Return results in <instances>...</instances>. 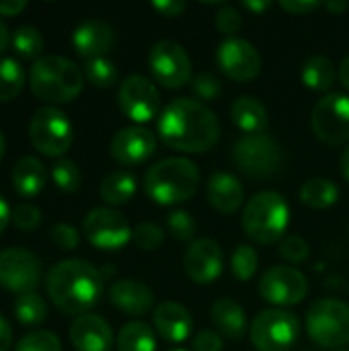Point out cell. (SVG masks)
I'll return each instance as SVG.
<instances>
[{"label": "cell", "instance_id": "6da1fadb", "mask_svg": "<svg viewBox=\"0 0 349 351\" xmlns=\"http://www.w3.org/2000/svg\"><path fill=\"white\" fill-rule=\"evenodd\" d=\"M158 136L173 150L200 154L218 144L220 121L216 113L197 99H173L160 111Z\"/></svg>", "mask_w": 349, "mask_h": 351}, {"label": "cell", "instance_id": "2e32d148", "mask_svg": "<svg viewBox=\"0 0 349 351\" xmlns=\"http://www.w3.org/2000/svg\"><path fill=\"white\" fill-rule=\"evenodd\" d=\"M218 68L234 82H249L261 72V53L243 37H228L216 49Z\"/></svg>", "mask_w": 349, "mask_h": 351}, {"label": "cell", "instance_id": "60d3db41", "mask_svg": "<svg viewBox=\"0 0 349 351\" xmlns=\"http://www.w3.org/2000/svg\"><path fill=\"white\" fill-rule=\"evenodd\" d=\"M191 90L197 101H214L222 93V84L212 72H200L191 78Z\"/></svg>", "mask_w": 349, "mask_h": 351}, {"label": "cell", "instance_id": "d4e9b609", "mask_svg": "<svg viewBox=\"0 0 349 351\" xmlns=\"http://www.w3.org/2000/svg\"><path fill=\"white\" fill-rule=\"evenodd\" d=\"M230 119L232 123L245 132V136H253V134H265L269 117H267V109L265 105L249 95L239 97L232 107H230Z\"/></svg>", "mask_w": 349, "mask_h": 351}, {"label": "cell", "instance_id": "d6986e66", "mask_svg": "<svg viewBox=\"0 0 349 351\" xmlns=\"http://www.w3.org/2000/svg\"><path fill=\"white\" fill-rule=\"evenodd\" d=\"M70 343L76 351H111V325L103 317L93 313L76 317L70 327Z\"/></svg>", "mask_w": 349, "mask_h": 351}, {"label": "cell", "instance_id": "9a60e30c", "mask_svg": "<svg viewBox=\"0 0 349 351\" xmlns=\"http://www.w3.org/2000/svg\"><path fill=\"white\" fill-rule=\"evenodd\" d=\"M41 282L39 259L21 247L0 251V286L16 296L35 292Z\"/></svg>", "mask_w": 349, "mask_h": 351}, {"label": "cell", "instance_id": "ba28073f", "mask_svg": "<svg viewBox=\"0 0 349 351\" xmlns=\"http://www.w3.org/2000/svg\"><path fill=\"white\" fill-rule=\"evenodd\" d=\"M249 337L255 350L288 351L300 337V321L286 308H267L253 319Z\"/></svg>", "mask_w": 349, "mask_h": 351}, {"label": "cell", "instance_id": "d6a6232c", "mask_svg": "<svg viewBox=\"0 0 349 351\" xmlns=\"http://www.w3.org/2000/svg\"><path fill=\"white\" fill-rule=\"evenodd\" d=\"M10 45L14 49L16 56H21L23 60H33L37 62L39 58H43V47H45V41H43V35L31 27V25H23L19 27L12 37H10Z\"/></svg>", "mask_w": 349, "mask_h": 351}, {"label": "cell", "instance_id": "f6af8a7d", "mask_svg": "<svg viewBox=\"0 0 349 351\" xmlns=\"http://www.w3.org/2000/svg\"><path fill=\"white\" fill-rule=\"evenodd\" d=\"M193 351H222V335L216 329H202L193 337Z\"/></svg>", "mask_w": 349, "mask_h": 351}, {"label": "cell", "instance_id": "1f68e13d", "mask_svg": "<svg viewBox=\"0 0 349 351\" xmlns=\"http://www.w3.org/2000/svg\"><path fill=\"white\" fill-rule=\"evenodd\" d=\"M12 311L16 321L25 327H39L47 319V302L37 292L16 296Z\"/></svg>", "mask_w": 349, "mask_h": 351}, {"label": "cell", "instance_id": "8fae6325", "mask_svg": "<svg viewBox=\"0 0 349 351\" xmlns=\"http://www.w3.org/2000/svg\"><path fill=\"white\" fill-rule=\"evenodd\" d=\"M82 232L84 239L101 251H119L134 237V228L125 216L113 208H93L82 220Z\"/></svg>", "mask_w": 349, "mask_h": 351}, {"label": "cell", "instance_id": "5bb4252c", "mask_svg": "<svg viewBox=\"0 0 349 351\" xmlns=\"http://www.w3.org/2000/svg\"><path fill=\"white\" fill-rule=\"evenodd\" d=\"M117 103L128 119L134 123H146L160 111V93L150 78L142 74H130L119 84Z\"/></svg>", "mask_w": 349, "mask_h": 351}, {"label": "cell", "instance_id": "7402d4cb", "mask_svg": "<svg viewBox=\"0 0 349 351\" xmlns=\"http://www.w3.org/2000/svg\"><path fill=\"white\" fill-rule=\"evenodd\" d=\"M154 331L169 343H183L193 331V317L179 302H160L152 313Z\"/></svg>", "mask_w": 349, "mask_h": 351}, {"label": "cell", "instance_id": "3957f363", "mask_svg": "<svg viewBox=\"0 0 349 351\" xmlns=\"http://www.w3.org/2000/svg\"><path fill=\"white\" fill-rule=\"evenodd\" d=\"M200 169L185 156L158 160L144 173V191L158 206H177L191 199L200 189Z\"/></svg>", "mask_w": 349, "mask_h": 351}, {"label": "cell", "instance_id": "bcb514c9", "mask_svg": "<svg viewBox=\"0 0 349 351\" xmlns=\"http://www.w3.org/2000/svg\"><path fill=\"white\" fill-rule=\"evenodd\" d=\"M280 6L286 12H292V14H311L317 8H321L323 4L317 2V0H282Z\"/></svg>", "mask_w": 349, "mask_h": 351}, {"label": "cell", "instance_id": "4dcf8cb0", "mask_svg": "<svg viewBox=\"0 0 349 351\" xmlns=\"http://www.w3.org/2000/svg\"><path fill=\"white\" fill-rule=\"evenodd\" d=\"M27 82L25 68L14 58H0V103L16 99Z\"/></svg>", "mask_w": 349, "mask_h": 351}, {"label": "cell", "instance_id": "680465c9", "mask_svg": "<svg viewBox=\"0 0 349 351\" xmlns=\"http://www.w3.org/2000/svg\"><path fill=\"white\" fill-rule=\"evenodd\" d=\"M171 351H187V350H171Z\"/></svg>", "mask_w": 349, "mask_h": 351}, {"label": "cell", "instance_id": "f546056e", "mask_svg": "<svg viewBox=\"0 0 349 351\" xmlns=\"http://www.w3.org/2000/svg\"><path fill=\"white\" fill-rule=\"evenodd\" d=\"M117 351H156V335L150 325L132 321L117 333Z\"/></svg>", "mask_w": 349, "mask_h": 351}, {"label": "cell", "instance_id": "30bf717a", "mask_svg": "<svg viewBox=\"0 0 349 351\" xmlns=\"http://www.w3.org/2000/svg\"><path fill=\"white\" fill-rule=\"evenodd\" d=\"M148 68L154 78L165 88H181L191 82V58L187 49L171 39L156 41L148 51Z\"/></svg>", "mask_w": 349, "mask_h": 351}, {"label": "cell", "instance_id": "f907efd6", "mask_svg": "<svg viewBox=\"0 0 349 351\" xmlns=\"http://www.w3.org/2000/svg\"><path fill=\"white\" fill-rule=\"evenodd\" d=\"M10 216H12V210H10V206L6 204V199L0 195V234L6 230V226H8V222H10Z\"/></svg>", "mask_w": 349, "mask_h": 351}, {"label": "cell", "instance_id": "277c9868", "mask_svg": "<svg viewBox=\"0 0 349 351\" xmlns=\"http://www.w3.org/2000/svg\"><path fill=\"white\" fill-rule=\"evenodd\" d=\"M84 86L82 70L64 56H43L29 68L31 93L49 107L74 101Z\"/></svg>", "mask_w": 349, "mask_h": 351}, {"label": "cell", "instance_id": "9f6ffc18", "mask_svg": "<svg viewBox=\"0 0 349 351\" xmlns=\"http://www.w3.org/2000/svg\"><path fill=\"white\" fill-rule=\"evenodd\" d=\"M341 175H344V179L349 183V144L348 148L341 152Z\"/></svg>", "mask_w": 349, "mask_h": 351}, {"label": "cell", "instance_id": "c3c4849f", "mask_svg": "<svg viewBox=\"0 0 349 351\" xmlns=\"http://www.w3.org/2000/svg\"><path fill=\"white\" fill-rule=\"evenodd\" d=\"M27 8L23 0H0V16H16Z\"/></svg>", "mask_w": 349, "mask_h": 351}, {"label": "cell", "instance_id": "d590c367", "mask_svg": "<svg viewBox=\"0 0 349 351\" xmlns=\"http://www.w3.org/2000/svg\"><path fill=\"white\" fill-rule=\"evenodd\" d=\"M51 181L53 185L64 191V193H74L80 183H82V175L80 169L74 160L70 158H60L53 167H51Z\"/></svg>", "mask_w": 349, "mask_h": 351}, {"label": "cell", "instance_id": "11a10c76", "mask_svg": "<svg viewBox=\"0 0 349 351\" xmlns=\"http://www.w3.org/2000/svg\"><path fill=\"white\" fill-rule=\"evenodd\" d=\"M10 33H8V29H6V25L0 21V53L8 47V43H10Z\"/></svg>", "mask_w": 349, "mask_h": 351}, {"label": "cell", "instance_id": "484cf974", "mask_svg": "<svg viewBox=\"0 0 349 351\" xmlns=\"http://www.w3.org/2000/svg\"><path fill=\"white\" fill-rule=\"evenodd\" d=\"M212 323L216 331L232 341H239L247 333V315L243 306L232 298H220L212 306Z\"/></svg>", "mask_w": 349, "mask_h": 351}, {"label": "cell", "instance_id": "e0dca14e", "mask_svg": "<svg viewBox=\"0 0 349 351\" xmlns=\"http://www.w3.org/2000/svg\"><path fill=\"white\" fill-rule=\"evenodd\" d=\"M183 269L193 284L208 286L216 282L224 269V255L216 241L195 239L183 255Z\"/></svg>", "mask_w": 349, "mask_h": 351}, {"label": "cell", "instance_id": "ee69618b", "mask_svg": "<svg viewBox=\"0 0 349 351\" xmlns=\"http://www.w3.org/2000/svg\"><path fill=\"white\" fill-rule=\"evenodd\" d=\"M49 239L62 251H74L80 245L78 230L72 224H64V222H60V224H56V226L49 228Z\"/></svg>", "mask_w": 349, "mask_h": 351}, {"label": "cell", "instance_id": "f5cc1de1", "mask_svg": "<svg viewBox=\"0 0 349 351\" xmlns=\"http://www.w3.org/2000/svg\"><path fill=\"white\" fill-rule=\"evenodd\" d=\"M337 78H339V82H341V84H344V86L349 90V56L341 60V66H339Z\"/></svg>", "mask_w": 349, "mask_h": 351}, {"label": "cell", "instance_id": "74e56055", "mask_svg": "<svg viewBox=\"0 0 349 351\" xmlns=\"http://www.w3.org/2000/svg\"><path fill=\"white\" fill-rule=\"evenodd\" d=\"M167 230L173 239L177 241H191L193 243V237H195V230H197V224L193 220V216L187 212V210H173L169 216H167Z\"/></svg>", "mask_w": 349, "mask_h": 351}, {"label": "cell", "instance_id": "ac0fdd59", "mask_svg": "<svg viewBox=\"0 0 349 351\" xmlns=\"http://www.w3.org/2000/svg\"><path fill=\"white\" fill-rule=\"evenodd\" d=\"M109 152L119 165H125V167L142 165V162L150 160V156H154L156 136L142 125L123 128V130L115 132V136L111 138Z\"/></svg>", "mask_w": 349, "mask_h": 351}, {"label": "cell", "instance_id": "603a6c76", "mask_svg": "<svg viewBox=\"0 0 349 351\" xmlns=\"http://www.w3.org/2000/svg\"><path fill=\"white\" fill-rule=\"evenodd\" d=\"M206 195L210 206L220 214H232L237 212L245 202V187L243 183L226 171H218L210 177Z\"/></svg>", "mask_w": 349, "mask_h": 351}, {"label": "cell", "instance_id": "681fc988", "mask_svg": "<svg viewBox=\"0 0 349 351\" xmlns=\"http://www.w3.org/2000/svg\"><path fill=\"white\" fill-rule=\"evenodd\" d=\"M12 348V329L10 323L0 315V351H10Z\"/></svg>", "mask_w": 349, "mask_h": 351}, {"label": "cell", "instance_id": "ab89813d", "mask_svg": "<svg viewBox=\"0 0 349 351\" xmlns=\"http://www.w3.org/2000/svg\"><path fill=\"white\" fill-rule=\"evenodd\" d=\"M10 222L21 232H33L41 224V210L33 204H21V206L12 208Z\"/></svg>", "mask_w": 349, "mask_h": 351}, {"label": "cell", "instance_id": "e575fe53", "mask_svg": "<svg viewBox=\"0 0 349 351\" xmlns=\"http://www.w3.org/2000/svg\"><path fill=\"white\" fill-rule=\"evenodd\" d=\"M259 267V255L249 245H239L230 257V271L239 282H249L257 274Z\"/></svg>", "mask_w": 349, "mask_h": 351}, {"label": "cell", "instance_id": "f1b7e54d", "mask_svg": "<svg viewBox=\"0 0 349 351\" xmlns=\"http://www.w3.org/2000/svg\"><path fill=\"white\" fill-rule=\"evenodd\" d=\"M337 199H339V187L325 177H313L304 181L300 187V202L313 210H327L335 206Z\"/></svg>", "mask_w": 349, "mask_h": 351}, {"label": "cell", "instance_id": "7c38bea8", "mask_svg": "<svg viewBox=\"0 0 349 351\" xmlns=\"http://www.w3.org/2000/svg\"><path fill=\"white\" fill-rule=\"evenodd\" d=\"M311 125L315 136L329 146H344L349 142V95L329 93L317 101Z\"/></svg>", "mask_w": 349, "mask_h": 351}, {"label": "cell", "instance_id": "db71d44e", "mask_svg": "<svg viewBox=\"0 0 349 351\" xmlns=\"http://www.w3.org/2000/svg\"><path fill=\"white\" fill-rule=\"evenodd\" d=\"M323 6H325L329 12H335V14H339V12L348 10L349 2H335V0H331V2H323Z\"/></svg>", "mask_w": 349, "mask_h": 351}, {"label": "cell", "instance_id": "7dc6e473", "mask_svg": "<svg viewBox=\"0 0 349 351\" xmlns=\"http://www.w3.org/2000/svg\"><path fill=\"white\" fill-rule=\"evenodd\" d=\"M152 6H154V10L160 12L163 16L173 19V16L181 14V12L185 10L187 4L181 2V0H156V2H152Z\"/></svg>", "mask_w": 349, "mask_h": 351}, {"label": "cell", "instance_id": "816d5d0a", "mask_svg": "<svg viewBox=\"0 0 349 351\" xmlns=\"http://www.w3.org/2000/svg\"><path fill=\"white\" fill-rule=\"evenodd\" d=\"M243 6H245L247 10H251V12H263V10H267V8L272 6V2H267V0H259V2H255V0H245Z\"/></svg>", "mask_w": 349, "mask_h": 351}, {"label": "cell", "instance_id": "91938a15", "mask_svg": "<svg viewBox=\"0 0 349 351\" xmlns=\"http://www.w3.org/2000/svg\"><path fill=\"white\" fill-rule=\"evenodd\" d=\"M335 351H349V350H335Z\"/></svg>", "mask_w": 349, "mask_h": 351}, {"label": "cell", "instance_id": "52a82bcc", "mask_svg": "<svg viewBox=\"0 0 349 351\" xmlns=\"http://www.w3.org/2000/svg\"><path fill=\"white\" fill-rule=\"evenodd\" d=\"M29 142L39 154L47 158H60L74 142L72 121L58 107H39L29 121Z\"/></svg>", "mask_w": 349, "mask_h": 351}, {"label": "cell", "instance_id": "83f0119b", "mask_svg": "<svg viewBox=\"0 0 349 351\" xmlns=\"http://www.w3.org/2000/svg\"><path fill=\"white\" fill-rule=\"evenodd\" d=\"M136 189H138V183L132 173L113 171L101 181L99 193L107 206H123L136 195Z\"/></svg>", "mask_w": 349, "mask_h": 351}, {"label": "cell", "instance_id": "8d00e7d4", "mask_svg": "<svg viewBox=\"0 0 349 351\" xmlns=\"http://www.w3.org/2000/svg\"><path fill=\"white\" fill-rule=\"evenodd\" d=\"M14 351H62V341L51 331H31L14 346Z\"/></svg>", "mask_w": 349, "mask_h": 351}, {"label": "cell", "instance_id": "9c48e42d", "mask_svg": "<svg viewBox=\"0 0 349 351\" xmlns=\"http://www.w3.org/2000/svg\"><path fill=\"white\" fill-rule=\"evenodd\" d=\"M237 169L251 179H269L282 167V148L267 134L243 136L232 150Z\"/></svg>", "mask_w": 349, "mask_h": 351}, {"label": "cell", "instance_id": "4316f807", "mask_svg": "<svg viewBox=\"0 0 349 351\" xmlns=\"http://www.w3.org/2000/svg\"><path fill=\"white\" fill-rule=\"evenodd\" d=\"M300 78L306 88L327 93V90H331V86L335 84V78H337L335 64L325 56H311L300 68Z\"/></svg>", "mask_w": 349, "mask_h": 351}, {"label": "cell", "instance_id": "5b68a950", "mask_svg": "<svg viewBox=\"0 0 349 351\" xmlns=\"http://www.w3.org/2000/svg\"><path fill=\"white\" fill-rule=\"evenodd\" d=\"M243 230L259 245H276L284 241L290 224V206L278 191L255 193L243 210Z\"/></svg>", "mask_w": 349, "mask_h": 351}, {"label": "cell", "instance_id": "6f0895ef", "mask_svg": "<svg viewBox=\"0 0 349 351\" xmlns=\"http://www.w3.org/2000/svg\"><path fill=\"white\" fill-rule=\"evenodd\" d=\"M4 152H6V140H4V136H2V132H0V162H2V158H4Z\"/></svg>", "mask_w": 349, "mask_h": 351}, {"label": "cell", "instance_id": "b9f144b4", "mask_svg": "<svg viewBox=\"0 0 349 351\" xmlns=\"http://www.w3.org/2000/svg\"><path fill=\"white\" fill-rule=\"evenodd\" d=\"M280 255L288 261V263H294V265H300L309 259L311 255V247L309 243L298 237V234H292V237H286L282 243H280Z\"/></svg>", "mask_w": 349, "mask_h": 351}, {"label": "cell", "instance_id": "7a4b0ae2", "mask_svg": "<svg viewBox=\"0 0 349 351\" xmlns=\"http://www.w3.org/2000/svg\"><path fill=\"white\" fill-rule=\"evenodd\" d=\"M45 290L64 315H88L103 296V276L82 259H66L53 265L45 278Z\"/></svg>", "mask_w": 349, "mask_h": 351}, {"label": "cell", "instance_id": "8992f818", "mask_svg": "<svg viewBox=\"0 0 349 351\" xmlns=\"http://www.w3.org/2000/svg\"><path fill=\"white\" fill-rule=\"evenodd\" d=\"M309 337L325 350H344L349 343V304L337 298H319L306 313Z\"/></svg>", "mask_w": 349, "mask_h": 351}, {"label": "cell", "instance_id": "ffe728a7", "mask_svg": "<svg viewBox=\"0 0 349 351\" xmlns=\"http://www.w3.org/2000/svg\"><path fill=\"white\" fill-rule=\"evenodd\" d=\"M113 43H115V33L111 25L99 19L84 21L72 31V47L84 60L105 58V53L113 47Z\"/></svg>", "mask_w": 349, "mask_h": 351}, {"label": "cell", "instance_id": "44dd1931", "mask_svg": "<svg viewBox=\"0 0 349 351\" xmlns=\"http://www.w3.org/2000/svg\"><path fill=\"white\" fill-rule=\"evenodd\" d=\"M109 302L128 317H144L154 306V292L138 280H117L109 288Z\"/></svg>", "mask_w": 349, "mask_h": 351}, {"label": "cell", "instance_id": "4fadbf2b", "mask_svg": "<svg viewBox=\"0 0 349 351\" xmlns=\"http://www.w3.org/2000/svg\"><path fill=\"white\" fill-rule=\"evenodd\" d=\"M259 294L265 302L288 308L304 300L309 294V280L294 265H272L259 280Z\"/></svg>", "mask_w": 349, "mask_h": 351}, {"label": "cell", "instance_id": "cb8c5ba5", "mask_svg": "<svg viewBox=\"0 0 349 351\" xmlns=\"http://www.w3.org/2000/svg\"><path fill=\"white\" fill-rule=\"evenodd\" d=\"M10 181H12L14 191L21 197L25 199L37 197L45 189V183H47L45 165L37 156H21L12 167Z\"/></svg>", "mask_w": 349, "mask_h": 351}, {"label": "cell", "instance_id": "836d02e7", "mask_svg": "<svg viewBox=\"0 0 349 351\" xmlns=\"http://www.w3.org/2000/svg\"><path fill=\"white\" fill-rule=\"evenodd\" d=\"M82 74L97 88H111L117 82V78H119V70H117V66L109 58L86 60L84 68H82Z\"/></svg>", "mask_w": 349, "mask_h": 351}, {"label": "cell", "instance_id": "7bdbcfd3", "mask_svg": "<svg viewBox=\"0 0 349 351\" xmlns=\"http://www.w3.org/2000/svg\"><path fill=\"white\" fill-rule=\"evenodd\" d=\"M214 23H216V29H218L222 35H226V39H228V37H237V33H239L241 27H243V14L239 12V8L226 4V6H222V8L216 12Z\"/></svg>", "mask_w": 349, "mask_h": 351}, {"label": "cell", "instance_id": "f35d334b", "mask_svg": "<svg viewBox=\"0 0 349 351\" xmlns=\"http://www.w3.org/2000/svg\"><path fill=\"white\" fill-rule=\"evenodd\" d=\"M132 241L142 251H156L163 245V241H165V230L158 224H154V222H140L134 228Z\"/></svg>", "mask_w": 349, "mask_h": 351}]
</instances>
